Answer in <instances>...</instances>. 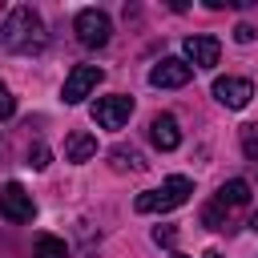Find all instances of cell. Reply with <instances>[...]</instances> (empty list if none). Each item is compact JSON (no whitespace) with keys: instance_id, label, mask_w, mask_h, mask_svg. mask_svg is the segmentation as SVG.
I'll return each mask as SVG.
<instances>
[{"instance_id":"obj_1","label":"cell","mask_w":258,"mask_h":258,"mask_svg":"<svg viewBox=\"0 0 258 258\" xmlns=\"http://www.w3.org/2000/svg\"><path fill=\"white\" fill-rule=\"evenodd\" d=\"M0 44H4L8 52H20V56L40 52V48L48 44V32H44L40 12H32L28 4H16V8L4 16V24H0Z\"/></svg>"},{"instance_id":"obj_11","label":"cell","mask_w":258,"mask_h":258,"mask_svg":"<svg viewBox=\"0 0 258 258\" xmlns=\"http://www.w3.org/2000/svg\"><path fill=\"white\" fill-rule=\"evenodd\" d=\"M97 153V137L93 133H69V141H64V161H89Z\"/></svg>"},{"instance_id":"obj_16","label":"cell","mask_w":258,"mask_h":258,"mask_svg":"<svg viewBox=\"0 0 258 258\" xmlns=\"http://www.w3.org/2000/svg\"><path fill=\"white\" fill-rule=\"evenodd\" d=\"M242 153H246L250 161H258V125H246V129H242Z\"/></svg>"},{"instance_id":"obj_5","label":"cell","mask_w":258,"mask_h":258,"mask_svg":"<svg viewBox=\"0 0 258 258\" xmlns=\"http://www.w3.org/2000/svg\"><path fill=\"white\" fill-rule=\"evenodd\" d=\"M129 117H133V97H125V93L101 97V101L93 105V121H97L101 129H121Z\"/></svg>"},{"instance_id":"obj_6","label":"cell","mask_w":258,"mask_h":258,"mask_svg":"<svg viewBox=\"0 0 258 258\" xmlns=\"http://www.w3.org/2000/svg\"><path fill=\"white\" fill-rule=\"evenodd\" d=\"M185 64L189 69H214L218 64V56H222V44H218V36H206V32H194V36H185Z\"/></svg>"},{"instance_id":"obj_23","label":"cell","mask_w":258,"mask_h":258,"mask_svg":"<svg viewBox=\"0 0 258 258\" xmlns=\"http://www.w3.org/2000/svg\"><path fill=\"white\" fill-rule=\"evenodd\" d=\"M173 258H185V254H173Z\"/></svg>"},{"instance_id":"obj_12","label":"cell","mask_w":258,"mask_h":258,"mask_svg":"<svg viewBox=\"0 0 258 258\" xmlns=\"http://www.w3.org/2000/svg\"><path fill=\"white\" fill-rule=\"evenodd\" d=\"M250 202V181H242V177H234V181H226L222 189H218V206L226 210V206H246Z\"/></svg>"},{"instance_id":"obj_20","label":"cell","mask_w":258,"mask_h":258,"mask_svg":"<svg viewBox=\"0 0 258 258\" xmlns=\"http://www.w3.org/2000/svg\"><path fill=\"white\" fill-rule=\"evenodd\" d=\"M234 40H238V44H250V40H254V28H250V24H238V28H234Z\"/></svg>"},{"instance_id":"obj_15","label":"cell","mask_w":258,"mask_h":258,"mask_svg":"<svg viewBox=\"0 0 258 258\" xmlns=\"http://www.w3.org/2000/svg\"><path fill=\"white\" fill-rule=\"evenodd\" d=\"M202 222H206L210 230H226V214H222V206H218V202H210V206L202 210Z\"/></svg>"},{"instance_id":"obj_22","label":"cell","mask_w":258,"mask_h":258,"mask_svg":"<svg viewBox=\"0 0 258 258\" xmlns=\"http://www.w3.org/2000/svg\"><path fill=\"white\" fill-rule=\"evenodd\" d=\"M202 258H222V254H218V250H206V254H202Z\"/></svg>"},{"instance_id":"obj_14","label":"cell","mask_w":258,"mask_h":258,"mask_svg":"<svg viewBox=\"0 0 258 258\" xmlns=\"http://www.w3.org/2000/svg\"><path fill=\"white\" fill-rule=\"evenodd\" d=\"M32 258H69V250H64V242H60V238L44 234V238H36V250H32Z\"/></svg>"},{"instance_id":"obj_7","label":"cell","mask_w":258,"mask_h":258,"mask_svg":"<svg viewBox=\"0 0 258 258\" xmlns=\"http://www.w3.org/2000/svg\"><path fill=\"white\" fill-rule=\"evenodd\" d=\"M189 77H194V69L181 56H165V60H157L149 69V85L153 89H181V85H189Z\"/></svg>"},{"instance_id":"obj_17","label":"cell","mask_w":258,"mask_h":258,"mask_svg":"<svg viewBox=\"0 0 258 258\" xmlns=\"http://www.w3.org/2000/svg\"><path fill=\"white\" fill-rule=\"evenodd\" d=\"M12 113H16V101H12V93H8V85L0 81V121H4V117H12Z\"/></svg>"},{"instance_id":"obj_18","label":"cell","mask_w":258,"mask_h":258,"mask_svg":"<svg viewBox=\"0 0 258 258\" xmlns=\"http://www.w3.org/2000/svg\"><path fill=\"white\" fill-rule=\"evenodd\" d=\"M28 165H32V169H44V165H48V149H44V145H32V149H28Z\"/></svg>"},{"instance_id":"obj_3","label":"cell","mask_w":258,"mask_h":258,"mask_svg":"<svg viewBox=\"0 0 258 258\" xmlns=\"http://www.w3.org/2000/svg\"><path fill=\"white\" fill-rule=\"evenodd\" d=\"M73 28H77V40H81L85 48H105L109 36H113V20H109L101 8H81L77 20H73Z\"/></svg>"},{"instance_id":"obj_21","label":"cell","mask_w":258,"mask_h":258,"mask_svg":"<svg viewBox=\"0 0 258 258\" xmlns=\"http://www.w3.org/2000/svg\"><path fill=\"white\" fill-rule=\"evenodd\" d=\"M250 230H254V234H258V214H250Z\"/></svg>"},{"instance_id":"obj_9","label":"cell","mask_w":258,"mask_h":258,"mask_svg":"<svg viewBox=\"0 0 258 258\" xmlns=\"http://www.w3.org/2000/svg\"><path fill=\"white\" fill-rule=\"evenodd\" d=\"M214 97H218V105H226V109H246L250 97H254V85H250L246 77H218V81H214Z\"/></svg>"},{"instance_id":"obj_19","label":"cell","mask_w":258,"mask_h":258,"mask_svg":"<svg viewBox=\"0 0 258 258\" xmlns=\"http://www.w3.org/2000/svg\"><path fill=\"white\" fill-rule=\"evenodd\" d=\"M173 238H177L173 226H157V230H153V242H157V246H173Z\"/></svg>"},{"instance_id":"obj_2","label":"cell","mask_w":258,"mask_h":258,"mask_svg":"<svg viewBox=\"0 0 258 258\" xmlns=\"http://www.w3.org/2000/svg\"><path fill=\"white\" fill-rule=\"evenodd\" d=\"M194 194V181L189 177H165L157 189H145V194H137V214H165V210H177L185 198Z\"/></svg>"},{"instance_id":"obj_13","label":"cell","mask_w":258,"mask_h":258,"mask_svg":"<svg viewBox=\"0 0 258 258\" xmlns=\"http://www.w3.org/2000/svg\"><path fill=\"white\" fill-rule=\"evenodd\" d=\"M109 161H113V169H117V173H125V169H133V173H137V169H145V157H141L137 149H125V145H117V149L109 153Z\"/></svg>"},{"instance_id":"obj_10","label":"cell","mask_w":258,"mask_h":258,"mask_svg":"<svg viewBox=\"0 0 258 258\" xmlns=\"http://www.w3.org/2000/svg\"><path fill=\"white\" fill-rule=\"evenodd\" d=\"M149 141H153L161 153L177 149V145H181V129H177V117H173V113H157V117L149 121Z\"/></svg>"},{"instance_id":"obj_4","label":"cell","mask_w":258,"mask_h":258,"mask_svg":"<svg viewBox=\"0 0 258 258\" xmlns=\"http://www.w3.org/2000/svg\"><path fill=\"white\" fill-rule=\"evenodd\" d=\"M101 77H105V73H101L97 64H77V69L64 77V89H60L64 105H81V101H85V97L101 85Z\"/></svg>"},{"instance_id":"obj_8","label":"cell","mask_w":258,"mask_h":258,"mask_svg":"<svg viewBox=\"0 0 258 258\" xmlns=\"http://www.w3.org/2000/svg\"><path fill=\"white\" fill-rule=\"evenodd\" d=\"M0 214H4L8 222H32V214H36V206H32V194H28L24 185L8 181V185L0 189Z\"/></svg>"}]
</instances>
